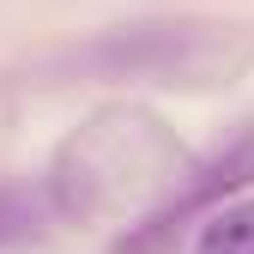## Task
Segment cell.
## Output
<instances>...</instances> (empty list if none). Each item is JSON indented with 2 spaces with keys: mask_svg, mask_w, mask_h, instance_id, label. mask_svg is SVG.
Wrapping results in <instances>:
<instances>
[{
  "mask_svg": "<svg viewBox=\"0 0 254 254\" xmlns=\"http://www.w3.org/2000/svg\"><path fill=\"white\" fill-rule=\"evenodd\" d=\"M194 254H254V200L212 206V212L200 218Z\"/></svg>",
  "mask_w": 254,
  "mask_h": 254,
  "instance_id": "cell-2",
  "label": "cell"
},
{
  "mask_svg": "<svg viewBox=\"0 0 254 254\" xmlns=\"http://www.w3.org/2000/svg\"><path fill=\"white\" fill-rule=\"evenodd\" d=\"M248 182H254V133H242V139H230V145H218L206 164H194L164 206H151L139 224L115 242V254H164L188 224H194V218H206L212 206H224L230 194H242Z\"/></svg>",
  "mask_w": 254,
  "mask_h": 254,
  "instance_id": "cell-1",
  "label": "cell"
}]
</instances>
